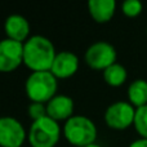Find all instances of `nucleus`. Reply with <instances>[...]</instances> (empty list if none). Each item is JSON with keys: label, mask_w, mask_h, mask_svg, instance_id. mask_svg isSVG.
<instances>
[{"label": "nucleus", "mask_w": 147, "mask_h": 147, "mask_svg": "<svg viewBox=\"0 0 147 147\" xmlns=\"http://www.w3.org/2000/svg\"><path fill=\"white\" fill-rule=\"evenodd\" d=\"M28 132L14 116H0V147H22Z\"/></svg>", "instance_id": "7"}, {"label": "nucleus", "mask_w": 147, "mask_h": 147, "mask_svg": "<svg viewBox=\"0 0 147 147\" xmlns=\"http://www.w3.org/2000/svg\"><path fill=\"white\" fill-rule=\"evenodd\" d=\"M57 51L53 41L44 35H32L23 43V65L35 71H51Z\"/></svg>", "instance_id": "1"}, {"label": "nucleus", "mask_w": 147, "mask_h": 147, "mask_svg": "<svg viewBox=\"0 0 147 147\" xmlns=\"http://www.w3.org/2000/svg\"><path fill=\"white\" fill-rule=\"evenodd\" d=\"M86 147H102V146L98 145V143H93V145H89V146H86Z\"/></svg>", "instance_id": "19"}, {"label": "nucleus", "mask_w": 147, "mask_h": 147, "mask_svg": "<svg viewBox=\"0 0 147 147\" xmlns=\"http://www.w3.org/2000/svg\"><path fill=\"white\" fill-rule=\"evenodd\" d=\"M4 32L8 39H12L14 41L25 43L30 38L31 26L30 22L22 14H13L8 16L4 21Z\"/></svg>", "instance_id": "11"}, {"label": "nucleus", "mask_w": 147, "mask_h": 147, "mask_svg": "<svg viewBox=\"0 0 147 147\" xmlns=\"http://www.w3.org/2000/svg\"><path fill=\"white\" fill-rule=\"evenodd\" d=\"M129 147H147V140L146 138H138V140L133 141Z\"/></svg>", "instance_id": "18"}, {"label": "nucleus", "mask_w": 147, "mask_h": 147, "mask_svg": "<svg viewBox=\"0 0 147 147\" xmlns=\"http://www.w3.org/2000/svg\"><path fill=\"white\" fill-rule=\"evenodd\" d=\"M62 136V128L58 121L45 116L32 121L27 134L31 147H56Z\"/></svg>", "instance_id": "4"}, {"label": "nucleus", "mask_w": 147, "mask_h": 147, "mask_svg": "<svg viewBox=\"0 0 147 147\" xmlns=\"http://www.w3.org/2000/svg\"><path fill=\"white\" fill-rule=\"evenodd\" d=\"M133 127H134V129L140 134V138H146L147 140V105L136 109V116H134Z\"/></svg>", "instance_id": "15"}, {"label": "nucleus", "mask_w": 147, "mask_h": 147, "mask_svg": "<svg viewBox=\"0 0 147 147\" xmlns=\"http://www.w3.org/2000/svg\"><path fill=\"white\" fill-rule=\"evenodd\" d=\"M116 58L117 52L115 47L106 40L94 41L84 53V62L86 66L96 71H105L107 67L116 63Z\"/></svg>", "instance_id": "5"}, {"label": "nucleus", "mask_w": 147, "mask_h": 147, "mask_svg": "<svg viewBox=\"0 0 147 147\" xmlns=\"http://www.w3.org/2000/svg\"><path fill=\"white\" fill-rule=\"evenodd\" d=\"M27 115L32 121H36L39 119L48 116L47 112V105L45 103H39V102H31L27 107Z\"/></svg>", "instance_id": "17"}, {"label": "nucleus", "mask_w": 147, "mask_h": 147, "mask_svg": "<svg viewBox=\"0 0 147 147\" xmlns=\"http://www.w3.org/2000/svg\"><path fill=\"white\" fill-rule=\"evenodd\" d=\"M75 103L74 99L67 94L58 93L47 103V112L51 119L56 121H67L74 116Z\"/></svg>", "instance_id": "10"}, {"label": "nucleus", "mask_w": 147, "mask_h": 147, "mask_svg": "<svg viewBox=\"0 0 147 147\" xmlns=\"http://www.w3.org/2000/svg\"><path fill=\"white\" fill-rule=\"evenodd\" d=\"M128 102L136 109L147 105V80L136 79L128 85Z\"/></svg>", "instance_id": "13"}, {"label": "nucleus", "mask_w": 147, "mask_h": 147, "mask_svg": "<svg viewBox=\"0 0 147 147\" xmlns=\"http://www.w3.org/2000/svg\"><path fill=\"white\" fill-rule=\"evenodd\" d=\"M102 76H103V80L107 85L112 86V88H117L127 81L128 71L121 63L116 62L110 67H107L105 71H102Z\"/></svg>", "instance_id": "14"}, {"label": "nucleus", "mask_w": 147, "mask_h": 147, "mask_svg": "<svg viewBox=\"0 0 147 147\" xmlns=\"http://www.w3.org/2000/svg\"><path fill=\"white\" fill-rule=\"evenodd\" d=\"M25 93L31 102L47 105L58 94V79L51 71L31 72L25 81Z\"/></svg>", "instance_id": "3"}, {"label": "nucleus", "mask_w": 147, "mask_h": 147, "mask_svg": "<svg viewBox=\"0 0 147 147\" xmlns=\"http://www.w3.org/2000/svg\"><path fill=\"white\" fill-rule=\"evenodd\" d=\"M79 67H80V59L78 54L70 51H61L57 52L51 72L58 80H61V79H69L74 76L78 72Z\"/></svg>", "instance_id": "9"}, {"label": "nucleus", "mask_w": 147, "mask_h": 147, "mask_svg": "<svg viewBox=\"0 0 147 147\" xmlns=\"http://www.w3.org/2000/svg\"><path fill=\"white\" fill-rule=\"evenodd\" d=\"M136 107L128 101H116L109 105L103 119L109 128L115 130H124L134 124Z\"/></svg>", "instance_id": "6"}, {"label": "nucleus", "mask_w": 147, "mask_h": 147, "mask_svg": "<svg viewBox=\"0 0 147 147\" xmlns=\"http://www.w3.org/2000/svg\"><path fill=\"white\" fill-rule=\"evenodd\" d=\"M143 10V4L140 0H125L121 4V12L129 18L140 16Z\"/></svg>", "instance_id": "16"}, {"label": "nucleus", "mask_w": 147, "mask_h": 147, "mask_svg": "<svg viewBox=\"0 0 147 147\" xmlns=\"http://www.w3.org/2000/svg\"><path fill=\"white\" fill-rule=\"evenodd\" d=\"M23 65V43L12 39L0 40V72H13Z\"/></svg>", "instance_id": "8"}, {"label": "nucleus", "mask_w": 147, "mask_h": 147, "mask_svg": "<svg viewBox=\"0 0 147 147\" xmlns=\"http://www.w3.org/2000/svg\"><path fill=\"white\" fill-rule=\"evenodd\" d=\"M88 12L97 23H107L112 20L116 12L115 0H89Z\"/></svg>", "instance_id": "12"}, {"label": "nucleus", "mask_w": 147, "mask_h": 147, "mask_svg": "<svg viewBox=\"0 0 147 147\" xmlns=\"http://www.w3.org/2000/svg\"><path fill=\"white\" fill-rule=\"evenodd\" d=\"M96 123L85 115H74L62 127V136L74 147H86L96 143Z\"/></svg>", "instance_id": "2"}, {"label": "nucleus", "mask_w": 147, "mask_h": 147, "mask_svg": "<svg viewBox=\"0 0 147 147\" xmlns=\"http://www.w3.org/2000/svg\"><path fill=\"white\" fill-rule=\"evenodd\" d=\"M146 34H147V27H146Z\"/></svg>", "instance_id": "20"}]
</instances>
